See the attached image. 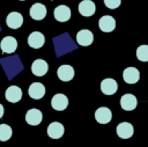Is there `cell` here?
<instances>
[{"label": "cell", "instance_id": "obj_7", "mask_svg": "<svg viewBox=\"0 0 148 147\" xmlns=\"http://www.w3.org/2000/svg\"><path fill=\"white\" fill-rule=\"evenodd\" d=\"M76 42L81 46H88L94 42V35L88 29H82L76 34Z\"/></svg>", "mask_w": 148, "mask_h": 147}, {"label": "cell", "instance_id": "obj_8", "mask_svg": "<svg viewBox=\"0 0 148 147\" xmlns=\"http://www.w3.org/2000/svg\"><path fill=\"white\" fill-rule=\"evenodd\" d=\"M51 105L57 111H62L68 106V98L64 94H56L51 100Z\"/></svg>", "mask_w": 148, "mask_h": 147}, {"label": "cell", "instance_id": "obj_19", "mask_svg": "<svg viewBox=\"0 0 148 147\" xmlns=\"http://www.w3.org/2000/svg\"><path fill=\"white\" fill-rule=\"evenodd\" d=\"M46 13H47L46 7L44 5H42V3H34L30 7V12H29L31 19L37 20V21L38 20H43L46 16Z\"/></svg>", "mask_w": 148, "mask_h": 147}, {"label": "cell", "instance_id": "obj_6", "mask_svg": "<svg viewBox=\"0 0 148 147\" xmlns=\"http://www.w3.org/2000/svg\"><path fill=\"white\" fill-rule=\"evenodd\" d=\"M112 118V112L106 106H101L95 111V119L99 124H108Z\"/></svg>", "mask_w": 148, "mask_h": 147}, {"label": "cell", "instance_id": "obj_11", "mask_svg": "<svg viewBox=\"0 0 148 147\" xmlns=\"http://www.w3.org/2000/svg\"><path fill=\"white\" fill-rule=\"evenodd\" d=\"M101 90L104 95H113L118 90V83L116 80L108 78L101 82Z\"/></svg>", "mask_w": 148, "mask_h": 147}, {"label": "cell", "instance_id": "obj_17", "mask_svg": "<svg viewBox=\"0 0 148 147\" xmlns=\"http://www.w3.org/2000/svg\"><path fill=\"white\" fill-rule=\"evenodd\" d=\"M65 128L59 122H52L47 127V135L52 139H59L64 135Z\"/></svg>", "mask_w": 148, "mask_h": 147}, {"label": "cell", "instance_id": "obj_16", "mask_svg": "<svg viewBox=\"0 0 148 147\" xmlns=\"http://www.w3.org/2000/svg\"><path fill=\"white\" fill-rule=\"evenodd\" d=\"M29 96L34 100H40L45 95V87L40 82H32L29 87Z\"/></svg>", "mask_w": 148, "mask_h": 147}, {"label": "cell", "instance_id": "obj_1", "mask_svg": "<svg viewBox=\"0 0 148 147\" xmlns=\"http://www.w3.org/2000/svg\"><path fill=\"white\" fill-rule=\"evenodd\" d=\"M0 49L2 53H13L17 49V41L13 36H6L1 39Z\"/></svg>", "mask_w": 148, "mask_h": 147}, {"label": "cell", "instance_id": "obj_25", "mask_svg": "<svg viewBox=\"0 0 148 147\" xmlns=\"http://www.w3.org/2000/svg\"><path fill=\"white\" fill-rule=\"evenodd\" d=\"M20 1H24V0H20Z\"/></svg>", "mask_w": 148, "mask_h": 147}, {"label": "cell", "instance_id": "obj_5", "mask_svg": "<svg viewBox=\"0 0 148 147\" xmlns=\"http://www.w3.org/2000/svg\"><path fill=\"white\" fill-rule=\"evenodd\" d=\"M6 100L10 103H17L22 98V89L18 86H9L5 93Z\"/></svg>", "mask_w": 148, "mask_h": 147}, {"label": "cell", "instance_id": "obj_14", "mask_svg": "<svg viewBox=\"0 0 148 147\" xmlns=\"http://www.w3.org/2000/svg\"><path fill=\"white\" fill-rule=\"evenodd\" d=\"M74 74H75L74 68H73L71 65H61V66L58 68V71H57L58 78H59L61 81H65V82L71 81V80L74 78Z\"/></svg>", "mask_w": 148, "mask_h": 147}, {"label": "cell", "instance_id": "obj_22", "mask_svg": "<svg viewBox=\"0 0 148 147\" xmlns=\"http://www.w3.org/2000/svg\"><path fill=\"white\" fill-rule=\"evenodd\" d=\"M136 58L140 61H148V45L143 44L136 49Z\"/></svg>", "mask_w": 148, "mask_h": 147}, {"label": "cell", "instance_id": "obj_10", "mask_svg": "<svg viewBox=\"0 0 148 147\" xmlns=\"http://www.w3.org/2000/svg\"><path fill=\"white\" fill-rule=\"evenodd\" d=\"M47 71H49V65L43 59H36L31 64V72L36 76H43L46 74Z\"/></svg>", "mask_w": 148, "mask_h": 147}, {"label": "cell", "instance_id": "obj_2", "mask_svg": "<svg viewBox=\"0 0 148 147\" xmlns=\"http://www.w3.org/2000/svg\"><path fill=\"white\" fill-rule=\"evenodd\" d=\"M43 119V113L40 110L36 109V108H32V109H29L25 113V122L29 124V125H32V126H36L38 124H40Z\"/></svg>", "mask_w": 148, "mask_h": 147}, {"label": "cell", "instance_id": "obj_18", "mask_svg": "<svg viewBox=\"0 0 148 147\" xmlns=\"http://www.w3.org/2000/svg\"><path fill=\"white\" fill-rule=\"evenodd\" d=\"M54 17L59 22H66L71 19V9L66 5H60L54 8Z\"/></svg>", "mask_w": 148, "mask_h": 147}, {"label": "cell", "instance_id": "obj_20", "mask_svg": "<svg viewBox=\"0 0 148 147\" xmlns=\"http://www.w3.org/2000/svg\"><path fill=\"white\" fill-rule=\"evenodd\" d=\"M134 128L132 126V124L127 123V122H123L117 126V134L119 138L121 139H128L133 135Z\"/></svg>", "mask_w": 148, "mask_h": 147}, {"label": "cell", "instance_id": "obj_21", "mask_svg": "<svg viewBox=\"0 0 148 147\" xmlns=\"http://www.w3.org/2000/svg\"><path fill=\"white\" fill-rule=\"evenodd\" d=\"M13 134L12 127L7 124H1L0 125V141H7L10 139Z\"/></svg>", "mask_w": 148, "mask_h": 147}, {"label": "cell", "instance_id": "obj_24", "mask_svg": "<svg viewBox=\"0 0 148 147\" xmlns=\"http://www.w3.org/2000/svg\"><path fill=\"white\" fill-rule=\"evenodd\" d=\"M3 112H5V109H3V106H2V104H0V118L3 116Z\"/></svg>", "mask_w": 148, "mask_h": 147}, {"label": "cell", "instance_id": "obj_12", "mask_svg": "<svg viewBox=\"0 0 148 147\" xmlns=\"http://www.w3.org/2000/svg\"><path fill=\"white\" fill-rule=\"evenodd\" d=\"M138 105V100L134 95L132 94H125L120 98V106L126 110V111H132L136 108Z\"/></svg>", "mask_w": 148, "mask_h": 147}, {"label": "cell", "instance_id": "obj_3", "mask_svg": "<svg viewBox=\"0 0 148 147\" xmlns=\"http://www.w3.org/2000/svg\"><path fill=\"white\" fill-rule=\"evenodd\" d=\"M6 24L10 29H18L23 24V16L18 12H12L6 17Z\"/></svg>", "mask_w": 148, "mask_h": 147}, {"label": "cell", "instance_id": "obj_4", "mask_svg": "<svg viewBox=\"0 0 148 147\" xmlns=\"http://www.w3.org/2000/svg\"><path fill=\"white\" fill-rule=\"evenodd\" d=\"M123 79L128 84H134L140 79V72L135 67H127L123 72Z\"/></svg>", "mask_w": 148, "mask_h": 147}, {"label": "cell", "instance_id": "obj_13", "mask_svg": "<svg viewBox=\"0 0 148 147\" xmlns=\"http://www.w3.org/2000/svg\"><path fill=\"white\" fill-rule=\"evenodd\" d=\"M98 27L104 32H111L116 28V20L110 15H104L99 19Z\"/></svg>", "mask_w": 148, "mask_h": 147}, {"label": "cell", "instance_id": "obj_23", "mask_svg": "<svg viewBox=\"0 0 148 147\" xmlns=\"http://www.w3.org/2000/svg\"><path fill=\"white\" fill-rule=\"evenodd\" d=\"M121 0H104V5L110 9H116L120 6Z\"/></svg>", "mask_w": 148, "mask_h": 147}, {"label": "cell", "instance_id": "obj_15", "mask_svg": "<svg viewBox=\"0 0 148 147\" xmlns=\"http://www.w3.org/2000/svg\"><path fill=\"white\" fill-rule=\"evenodd\" d=\"M95 10H96V6L91 0H82L79 3V12L82 16L86 17L91 16L95 14Z\"/></svg>", "mask_w": 148, "mask_h": 147}, {"label": "cell", "instance_id": "obj_9", "mask_svg": "<svg viewBox=\"0 0 148 147\" xmlns=\"http://www.w3.org/2000/svg\"><path fill=\"white\" fill-rule=\"evenodd\" d=\"M45 43V37L39 31H34L28 37V44L32 49H40Z\"/></svg>", "mask_w": 148, "mask_h": 147}]
</instances>
